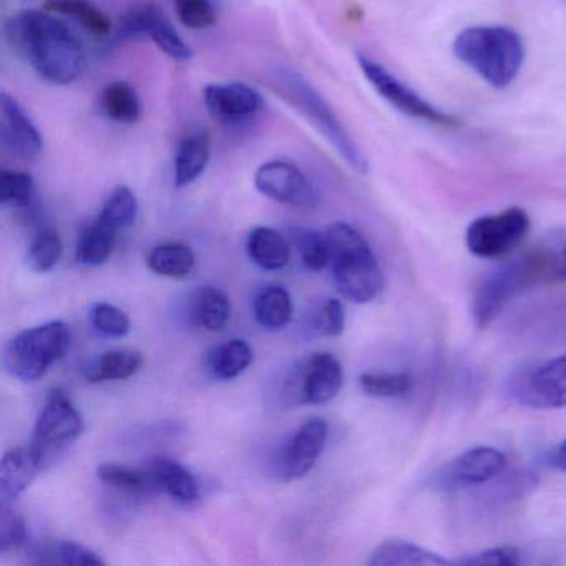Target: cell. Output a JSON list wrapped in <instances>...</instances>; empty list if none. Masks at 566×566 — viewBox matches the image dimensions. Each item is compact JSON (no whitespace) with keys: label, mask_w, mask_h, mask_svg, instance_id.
I'll use <instances>...</instances> for the list:
<instances>
[{"label":"cell","mask_w":566,"mask_h":566,"mask_svg":"<svg viewBox=\"0 0 566 566\" xmlns=\"http://www.w3.org/2000/svg\"><path fill=\"white\" fill-rule=\"evenodd\" d=\"M6 34L12 49L51 84H72L84 71L81 39L52 12H18L9 19Z\"/></svg>","instance_id":"1"},{"label":"cell","mask_w":566,"mask_h":566,"mask_svg":"<svg viewBox=\"0 0 566 566\" xmlns=\"http://www.w3.org/2000/svg\"><path fill=\"white\" fill-rule=\"evenodd\" d=\"M453 54L493 88L515 82L525 61L522 38L502 25H475L453 41Z\"/></svg>","instance_id":"2"},{"label":"cell","mask_w":566,"mask_h":566,"mask_svg":"<svg viewBox=\"0 0 566 566\" xmlns=\"http://www.w3.org/2000/svg\"><path fill=\"white\" fill-rule=\"evenodd\" d=\"M329 247L334 283L346 300L370 303L382 291L379 263L359 231L346 223H333L324 231Z\"/></svg>","instance_id":"3"},{"label":"cell","mask_w":566,"mask_h":566,"mask_svg":"<svg viewBox=\"0 0 566 566\" xmlns=\"http://www.w3.org/2000/svg\"><path fill=\"white\" fill-rule=\"evenodd\" d=\"M277 91L287 102L294 105L301 114L310 118L311 124L329 142L331 147L340 155L344 161L357 174H367V158L364 157L349 132L340 124L339 117L323 95L296 72L280 71L273 78Z\"/></svg>","instance_id":"4"},{"label":"cell","mask_w":566,"mask_h":566,"mask_svg":"<svg viewBox=\"0 0 566 566\" xmlns=\"http://www.w3.org/2000/svg\"><path fill=\"white\" fill-rule=\"evenodd\" d=\"M71 340V327L62 321L22 331L6 349V367L21 382H35L69 353Z\"/></svg>","instance_id":"5"},{"label":"cell","mask_w":566,"mask_h":566,"mask_svg":"<svg viewBox=\"0 0 566 566\" xmlns=\"http://www.w3.org/2000/svg\"><path fill=\"white\" fill-rule=\"evenodd\" d=\"M84 417L64 390L52 389L39 413L32 433L31 449L48 467L84 433Z\"/></svg>","instance_id":"6"},{"label":"cell","mask_w":566,"mask_h":566,"mask_svg":"<svg viewBox=\"0 0 566 566\" xmlns=\"http://www.w3.org/2000/svg\"><path fill=\"white\" fill-rule=\"evenodd\" d=\"M538 280V270L532 254L510 261L505 266L490 273L473 297V317L476 326H489L520 291Z\"/></svg>","instance_id":"7"},{"label":"cell","mask_w":566,"mask_h":566,"mask_svg":"<svg viewBox=\"0 0 566 566\" xmlns=\"http://www.w3.org/2000/svg\"><path fill=\"white\" fill-rule=\"evenodd\" d=\"M357 64L363 71L364 77L373 85L374 91L392 105L397 112H400L413 120L427 122V124L437 125V127H455L459 120L453 115L440 111L436 105L429 104L426 98L420 97L416 91L403 84L402 81L390 74L386 67L377 64L373 59L364 54H357Z\"/></svg>","instance_id":"8"},{"label":"cell","mask_w":566,"mask_h":566,"mask_svg":"<svg viewBox=\"0 0 566 566\" xmlns=\"http://www.w3.org/2000/svg\"><path fill=\"white\" fill-rule=\"evenodd\" d=\"M530 231V218L522 208L476 218L467 228L465 243L470 253L483 260H495L512 253Z\"/></svg>","instance_id":"9"},{"label":"cell","mask_w":566,"mask_h":566,"mask_svg":"<svg viewBox=\"0 0 566 566\" xmlns=\"http://www.w3.org/2000/svg\"><path fill=\"white\" fill-rule=\"evenodd\" d=\"M150 38L158 49L168 57L187 62L193 57V51L178 34L170 19L157 6H140L120 19L115 39L117 41H138Z\"/></svg>","instance_id":"10"},{"label":"cell","mask_w":566,"mask_h":566,"mask_svg":"<svg viewBox=\"0 0 566 566\" xmlns=\"http://www.w3.org/2000/svg\"><path fill=\"white\" fill-rule=\"evenodd\" d=\"M258 191L287 207L313 208L317 193L310 178L294 164L284 160L266 161L254 175Z\"/></svg>","instance_id":"11"},{"label":"cell","mask_w":566,"mask_h":566,"mask_svg":"<svg viewBox=\"0 0 566 566\" xmlns=\"http://www.w3.org/2000/svg\"><path fill=\"white\" fill-rule=\"evenodd\" d=\"M513 396L522 406L532 409L566 407V354L546 360L520 377Z\"/></svg>","instance_id":"12"},{"label":"cell","mask_w":566,"mask_h":566,"mask_svg":"<svg viewBox=\"0 0 566 566\" xmlns=\"http://www.w3.org/2000/svg\"><path fill=\"white\" fill-rule=\"evenodd\" d=\"M506 455L493 447H473L449 463L436 483L442 489L482 485L499 476L506 469Z\"/></svg>","instance_id":"13"},{"label":"cell","mask_w":566,"mask_h":566,"mask_svg":"<svg viewBox=\"0 0 566 566\" xmlns=\"http://www.w3.org/2000/svg\"><path fill=\"white\" fill-rule=\"evenodd\" d=\"M203 98L211 117L223 124H243L264 108L263 95L243 82L208 85Z\"/></svg>","instance_id":"14"},{"label":"cell","mask_w":566,"mask_h":566,"mask_svg":"<svg viewBox=\"0 0 566 566\" xmlns=\"http://www.w3.org/2000/svg\"><path fill=\"white\" fill-rule=\"evenodd\" d=\"M0 138L4 147L21 160H38L44 151V137L14 97H0Z\"/></svg>","instance_id":"15"},{"label":"cell","mask_w":566,"mask_h":566,"mask_svg":"<svg viewBox=\"0 0 566 566\" xmlns=\"http://www.w3.org/2000/svg\"><path fill=\"white\" fill-rule=\"evenodd\" d=\"M326 420L314 417L306 420L300 429L291 437L283 450L281 460V472L284 479L296 480L306 475L316 465L317 459L323 453L327 442Z\"/></svg>","instance_id":"16"},{"label":"cell","mask_w":566,"mask_h":566,"mask_svg":"<svg viewBox=\"0 0 566 566\" xmlns=\"http://www.w3.org/2000/svg\"><path fill=\"white\" fill-rule=\"evenodd\" d=\"M300 376L303 403L321 406L333 400L343 389V367L333 354H314L301 364Z\"/></svg>","instance_id":"17"},{"label":"cell","mask_w":566,"mask_h":566,"mask_svg":"<svg viewBox=\"0 0 566 566\" xmlns=\"http://www.w3.org/2000/svg\"><path fill=\"white\" fill-rule=\"evenodd\" d=\"M42 469L44 465L31 447L9 450L0 463V500L2 503H14L31 486Z\"/></svg>","instance_id":"18"},{"label":"cell","mask_w":566,"mask_h":566,"mask_svg":"<svg viewBox=\"0 0 566 566\" xmlns=\"http://www.w3.org/2000/svg\"><path fill=\"white\" fill-rule=\"evenodd\" d=\"M211 142L207 132H195L184 138L175 157V187L187 188L207 170Z\"/></svg>","instance_id":"19"},{"label":"cell","mask_w":566,"mask_h":566,"mask_svg":"<svg viewBox=\"0 0 566 566\" xmlns=\"http://www.w3.org/2000/svg\"><path fill=\"white\" fill-rule=\"evenodd\" d=\"M155 486L164 490L175 503L190 505L200 496V486L190 470L175 460L160 459L151 465Z\"/></svg>","instance_id":"20"},{"label":"cell","mask_w":566,"mask_h":566,"mask_svg":"<svg viewBox=\"0 0 566 566\" xmlns=\"http://www.w3.org/2000/svg\"><path fill=\"white\" fill-rule=\"evenodd\" d=\"M450 559L430 552L416 543L403 539H389L374 549L370 566H440L450 565Z\"/></svg>","instance_id":"21"},{"label":"cell","mask_w":566,"mask_h":566,"mask_svg":"<svg viewBox=\"0 0 566 566\" xmlns=\"http://www.w3.org/2000/svg\"><path fill=\"white\" fill-rule=\"evenodd\" d=\"M247 250L251 261L264 271L283 270L291 260V244L273 228H254L248 237Z\"/></svg>","instance_id":"22"},{"label":"cell","mask_w":566,"mask_h":566,"mask_svg":"<svg viewBox=\"0 0 566 566\" xmlns=\"http://www.w3.org/2000/svg\"><path fill=\"white\" fill-rule=\"evenodd\" d=\"M190 301V316L198 326L211 333H218L227 327L231 304L223 291L203 286L195 291Z\"/></svg>","instance_id":"23"},{"label":"cell","mask_w":566,"mask_h":566,"mask_svg":"<svg viewBox=\"0 0 566 566\" xmlns=\"http://www.w3.org/2000/svg\"><path fill=\"white\" fill-rule=\"evenodd\" d=\"M142 364H144V357L138 350H108L85 367L84 376L95 384L124 380L135 376L140 370Z\"/></svg>","instance_id":"24"},{"label":"cell","mask_w":566,"mask_h":566,"mask_svg":"<svg viewBox=\"0 0 566 566\" xmlns=\"http://www.w3.org/2000/svg\"><path fill=\"white\" fill-rule=\"evenodd\" d=\"M44 9L52 14L67 15L95 38H107L112 32L111 19L91 0H45Z\"/></svg>","instance_id":"25"},{"label":"cell","mask_w":566,"mask_h":566,"mask_svg":"<svg viewBox=\"0 0 566 566\" xmlns=\"http://www.w3.org/2000/svg\"><path fill=\"white\" fill-rule=\"evenodd\" d=\"M293 300L281 286H268L256 294L253 303L254 317L266 331H281L293 317Z\"/></svg>","instance_id":"26"},{"label":"cell","mask_w":566,"mask_h":566,"mask_svg":"<svg viewBox=\"0 0 566 566\" xmlns=\"http://www.w3.org/2000/svg\"><path fill=\"white\" fill-rule=\"evenodd\" d=\"M115 241H117V231L97 220L82 230L75 256L78 263L85 266H102L111 260Z\"/></svg>","instance_id":"27"},{"label":"cell","mask_w":566,"mask_h":566,"mask_svg":"<svg viewBox=\"0 0 566 566\" xmlns=\"http://www.w3.org/2000/svg\"><path fill=\"white\" fill-rule=\"evenodd\" d=\"M253 357V349L247 340L231 339L211 350L210 357H208V367L217 379H237L250 367Z\"/></svg>","instance_id":"28"},{"label":"cell","mask_w":566,"mask_h":566,"mask_svg":"<svg viewBox=\"0 0 566 566\" xmlns=\"http://www.w3.org/2000/svg\"><path fill=\"white\" fill-rule=\"evenodd\" d=\"M148 266L158 276L185 280L195 270V254L187 244H160L148 256Z\"/></svg>","instance_id":"29"},{"label":"cell","mask_w":566,"mask_h":566,"mask_svg":"<svg viewBox=\"0 0 566 566\" xmlns=\"http://www.w3.org/2000/svg\"><path fill=\"white\" fill-rule=\"evenodd\" d=\"M102 108L117 124H137L142 117V102L137 91L127 82H114L102 94Z\"/></svg>","instance_id":"30"},{"label":"cell","mask_w":566,"mask_h":566,"mask_svg":"<svg viewBox=\"0 0 566 566\" xmlns=\"http://www.w3.org/2000/svg\"><path fill=\"white\" fill-rule=\"evenodd\" d=\"M137 217L138 201L134 191L127 187H118L112 191L111 197L105 201L97 220L118 233V231L130 228Z\"/></svg>","instance_id":"31"},{"label":"cell","mask_w":566,"mask_h":566,"mask_svg":"<svg viewBox=\"0 0 566 566\" xmlns=\"http://www.w3.org/2000/svg\"><path fill=\"white\" fill-rule=\"evenodd\" d=\"M532 256L542 280L566 281V230L552 234Z\"/></svg>","instance_id":"32"},{"label":"cell","mask_w":566,"mask_h":566,"mask_svg":"<svg viewBox=\"0 0 566 566\" xmlns=\"http://www.w3.org/2000/svg\"><path fill=\"white\" fill-rule=\"evenodd\" d=\"M38 563L41 565H104V559L87 546L75 542H61L44 546L38 552Z\"/></svg>","instance_id":"33"},{"label":"cell","mask_w":566,"mask_h":566,"mask_svg":"<svg viewBox=\"0 0 566 566\" xmlns=\"http://www.w3.org/2000/svg\"><path fill=\"white\" fill-rule=\"evenodd\" d=\"M359 384L367 396L399 399L410 394L413 379L407 373H366L359 377Z\"/></svg>","instance_id":"34"},{"label":"cell","mask_w":566,"mask_h":566,"mask_svg":"<svg viewBox=\"0 0 566 566\" xmlns=\"http://www.w3.org/2000/svg\"><path fill=\"white\" fill-rule=\"evenodd\" d=\"M35 200V181L25 171L4 170L0 174V203L29 210Z\"/></svg>","instance_id":"35"},{"label":"cell","mask_w":566,"mask_h":566,"mask_svg":"<svg viewBox=\"0 0 566 566\" xmlns=\"http://www.w3.org/2000/svg\"><path fill=\"white\" fill-rule=\"evenodd\" d=\"M97 475L105 485L128 493L145 492L148 486H155L150 472H142V470L132 469V467L122 465V463H102V465H98Z\"/></svg>","instance_id":"36"},{"label":"cell","mask_w":566,"mask_h":566,"mask_svg":"<svg viewBox=\"0 0 566 566\" xmlns=\"http://www.w3.org/2000/svg\"><path fill=\"white\" fill-rule=\"evenodd\" d=\"M62 256L61 237L54 230H42L29 247L28 264L35 273L44 274L57 266Z\"/></svg>","instance_id":"37"},{"label":"cell","mask_w":566,"mask_h":566,"mask_svg":"<svg viewBox=\"0 0 566 566\" xmlns=\"http://www.w3.org/2000/svg\"><path fill=\"white\" fill-rule=\"evenodd\" d=\"M293 244L301 254L304 268L310 271H323L331 264L329 247L324 233L311 230H294Z\"/></svg>","instance_id":"38"},{"label":"cell","mask_w":566,"mask_h":566,"mask_svg":"<svg viewBox=\"0 0 566 566\" xmlns=\"http://www.w3.org/2000/svg\"><path fill=\"white\" fill-rule=\"evenodd\" d=\"M91 323L97 333L108 337H125L132 329L128 314L107 303H97L92 307Z\"/></svg>","instance_id":"39"},{"label":"cell","mask_w":566,"mask_h":566,"mask_svg":"<svg viewBox=\"0 0 566 566\" xmlns=\"http://www.w3.org/2000/svg\"><path fill=\"white\" fill-rule=\"evenodd\" d=\"M28 539L25 522L14 509L12 503H2L0 506V552L21 548Z\"/></svg>","instance_id":"40"},{"label":"cell","mask_w":566,"mask_h":566,"mask_svg":"<svg viewBox=\"0 0 566 566\" xmlns=\"http://www.w3.org/2000/svg\"><path fill=\"white\" fill-rule=\"evenodd\" d=\"M175 12L185 28L207 29L217 22V9L211 0H175Z\"/></svg>","instance_id":"41"},{"label":"cell","mask_w":566,"mask_h":566,"mask_svg":"<svg viewBox=\"0 0 566 566\" xmlns=\"http://www.w3.org/2000/svg\"><path fill=\"white\" fill-rule=\"evenodd\" d=\"M457 565H492V566H515L522 563L520 559V549L515 546H493V548L482 549L473 555L463 556L455 559Z\"/></svg>","instance_id":"42"},{"label":"cell","mask_w":566,"mask_h":566,"mask_svg":"<svg viewBox=\"0 0 566 566\" xmlns=\"http://www.w3.org/2000/svg\"><path fill=\"white\" fill-rule=\"evenodd\" d=\"M346 326V311L343 303L337 300H327L317 319V329L327 337H337L343 334Z\"/></svg>","instance_id":"43"},{"label":"cell","mask_w":566,"mask_h":566,"mask_svg":"<svg viewBox=\"0 0 566 566\" xmlns=\"http://www.w3.org/2000/svg\"><path fill=\"white\" fill-rule=\"evenodd\" d=\"M549 465H552L553 469L566 472V439L563 440L562 443H558L556 449L553 450L552 457H549Z\"/></svg>","instance_id":"44"}]
</instances>
